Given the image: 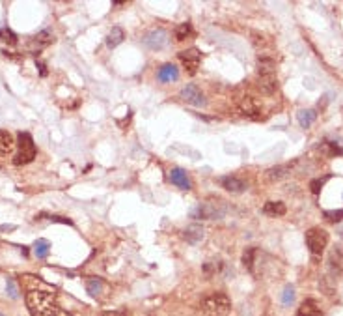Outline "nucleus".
Returning <instances> with one entry per match:
<instances>
[{"label": "nucleus", "instance_id": "obj_24", "mask_svg": "<svg viewBox=\"0 0 343 316\" xmlns=\"http://www.w3.org/2000/svg\"><path fill=\"white\" fill-rule=\"evenodd\" d=\"M103 288H105V283H103V279H88L86 281V290H88V294L92 296V298H97L101 292H103Z\"/></svg>", "mask_w": 343, "mask_h": 316}, {"label": "nucleus", "instance_id": "obj_25", "mask_svg": "<svg viewBox=\"0 0 343 316\" xmlns=\"http://www.w3.org/2000/svg\"><path fill=\"white\" fill-rule=\"evenodd\" d=\"M321 148H323V152H325V155H328V157L343 155V148L340 146L338 142H330V140H325V142L321 144Z\"/></svg>", "mask_w": 343, "mask_h": 316}, {"label": "nucleus", "instance_id": "obj_26", "mask_svg": "<svg viewBox=\"0 0 343 316\" xmlns=\"http://www.w3.org/2000/svg\"><path fill=\"white\" fill-rule=\"evenodd\" d=\"M258 255V249L256 247H248L246 251H244L243 255V264L244 268L250 271V273H254V256Z\"/></svg>", "mask_w": 343, "mask_h": 316}, {"label": "nucleus", "instance_id": "obj_34", "mask_svg": "<svg viewBox=\"0 0 343 316\" xmlns=\"http://www.w3.org/2000/svg\"><path fill=\"white\" fill-rule=\"evenodd\" d=\"M101 316H131V313L122 309V311H107V313H103Z\"/></svg>", "mask_w": 343, "mask_h": 316}, {"label": "nucleus", "instance_id": "obj_13", "mask_svg": "<svg viewBox=\"0 0 343 316\" xmlns=\"http://www.w3.org/2000/svg\"><path fill=\"white\" fill-rule=\"evenodd\" d=\"M204 234H206V230H204L202 224H189V226L183 230V239L187 243L196 245V243H200V241L204 239Z\"/></svg>", "mask_w": 343, "mask_h": 316}, {"label": "nucleus", "instance_id": "obj_16", "mask_svg": "<svg viewBox=\"0 0 343 316\" xmlns=\"http://www.w3.org/2000/svg\"><path fill=\"white\" fill-rule=\"evenodd\" d=\"M177 77H179V71L174 64H164L157 73L159 83H172V81H177Z\"/></svg>", "mask_w": 343, "mask_h": 316}, {"label": "nucleus", "instance_id": "obj_5", "mask_svg": "<svg viewBox=\"0 0 343 316\" xmlns=\"http://www.w3.org/2000/svg\"><path fill=\"white\" fill-rule=\"evenodd\" d=\"M306 245L313 256H321L328 245V232L321 226H313L306 232Z\"/></svg>", "mask_w": 343, "mask_h": 316}, {"label": "nucleus", "instance_id": "obj_12", "mask_svg": "<svg viewBox=\"0 0 343 316\" xmlns=\"http://www.w3.org/2000/svg\"><path fill=\"white\" fill-rule=\"evenodd\" d=\"M328 266H330V271L334 273L336 277L338 275H343V249L342 247H334L328 255Z\"/></svg>", "mask_w": 343, "mask_h": 316}, {"label": "nucleus", "instance_id": "obj_4", "mask_svg": "<svg viewBox=\"0 0 343 316\" xmlns=\"http://www.w3.org/2000/svg\"><path fill=\"white\" fill-rule=\"evenodd\" d=\"M192 219H207V221H218L226 215V204L222 201H211L198 204V208L191 211Z\"/></svg>", "mask_w": 343, "mask_h": 316}, {"label": "nucleus", "instance_id": "obj_15", "mask_svg": "<svg viewBox=\"0 0 343 316\" xmlns=\"http://www.w3.org/2000/svg\"><path fill=\"white\" fill-rule=\"evenodd\" d=\"M274 70H276L274 56H271V54H260L258 56V71H260V75L274 73Z\"/></svg>", "mask_w": 343, "mask_h": 316}, {"label": "nucleus", "instance_id": "obj_37", "mask_svg": "<svg viewBox=\"0 0 343 316\" xmlns=\"http://www.w3.org/2000/svg\"><path fill=\"white\" fill-rule=\"evenodd\" d=\"M0 316H4V313H2V311H0Z\"/></svg>", "mask_w": 343, "mask_h": 316}, {"label": "nucleus", "instance_id": "obj_30", "mask_svg": "<svg viewBox=\"0 0 343 316\" xmlns=\"http://www.w3.org/2000/svg\"><path fill=\"white\" fill-rule=\"evenodd\" d=\"M280 300H282V303L285 305V307H287V305H291V303L295 301V288H293L291 285L285 286V288H283L282 298H280Z\"/></svg>", "mask_w": 343, "mask_h": 316}, {"label": "nucleus", "instance_id": "obj_23", "mask_svg": "<svg viewBox=\"0 0 343 316\" xmlns=\"http://www.w3.org/2000/svg\"><path fill=\"white\" fill-rule=\"evenodd\" d=\"M265 174H267V180H271V182H278V180H283V178L289 174V167H287V165H278V167L269 169Z\"/></svg>", "mask_w": 343, "mask_h": 316}, {"label": "nucleus", "instance_id": "obj_29", "mask_svg": "<svg viewBox=\"0 0 343 316\" xmlns=\"http://www.w3.org/2000/svg\"><path fill=\"white\" fill-rule=\"evenodd\" d=\"M323 215H325L328 223H340L343 219V210H327Z\"/></svg>", "mask_w": 343, "mask_h": 316}, {"label": "nucleus", "instance_id": "obj_10", "mask_svg": "<svg viewBox=\"0 0 343 316\" xmlns=\"http://www.w3.org/2000/svg\"><path fill=\"white\" fill-rule=\"evenodd\" d=\"M239 110H241V114L246 116V118H254V120H260V107H258V103L254 101V98H250V96H246V98H243V100H239Z\"/></svg>", "mask_w": 343, "mask_h": 316}, {"label": "nucleus", "instance_id": "obj_6", "mask_svg": "<svg viewBox=\"0 0 343 316\" xmlns=\"http://www.w3.org/2000/svg\"><path fill=\"white\" fill-rule=\"evenodd\" d=\"M168 41H170L168 39V32L162 30V28H155V30L147 32L142 38V43L147 49H151V51H162L168 45Z\"/></svg>", "mask_w": 343, "mask_h": 316}, {"label": "nucleus", "instance_id": "obj_3", "mask_svg": "<svg viewBox=\"0 0 343 316\" xmlns=\"http://www.w3.org/2000/svg\"><path fill=\"white\" fill-rule=\"evenodd\" d=\"M17 140H19V144H17L19 150H17L15 157H13V165L15 167H23V165H28V163L36 159L38 150H36V144H34V139H32L30 133L21 131L17 135Z\"/></svg>", "mask_w": 343, "mask_h": 316}, {"label": "nucleus", "instance_id": "obj_1", "mask_svg": "<svg viewBox=\"0 0 343 316\" xmlns=\"http://www.w3.org/2000/svg\"><path fill=\"white\" fill-rule=\"evenodd\" d=\"M26 307L32 316H73L58 303L54 294L41 290H30L26 294Z\"/></svg>", "mask_w": 343, "mask_h": 316}, {"label": "nucleus", "instance_id": "obj_2", "mask_svg": "<svg viewBox=\"0 0 343 316\" xmlns=\"http://www.w3.org/2000/svg\"><path fill=\"white\" fill-rule=\"evenodd\" d=\"M202 311L206 313L207 316H224L229 313L231 309V300H229L226 294L222 292H214L206 296L202 303H200Z\"/></svg>", "mask_w": 343, "mask_h": 316}, {"label": "nucleus", "instance_id": "obj_38", "mask_svg": "<svg viewBox=\"0 0 343 316\" xmlns=\"http://www.w3.org/2000/svg\"><path fill=\"white\" fill-rule=\"evenodd\" d=\"M147 316H153V315H147Z\"/></svg>", "mask_w": 343, "mask_h": 316}, {"label": "nucleus", "instance_id": "obj_7", "mask_svg": "<svg viewBox=\"0 0 343 316\" xmlns=\"http://www.w3.org/2000/svg\"><path fill=\"white\" fill-rule=\"evenodd\" d=\"M179 98L187 103V105H192V107H206V96L202 94L196 85H187L185 88H181L179 92Z\"/></svg>", "mask_w": 343, "mask_h": 316}, {"label": "nucleus", "instance_id": "obj_14", "mask_svg": "<svg viewBox=\"0 0 343 316\" xmlns=\"http://www.w3.org/2000/svg\"><path fill=\"white\" fill-rule=\"evenodd\" d=\"M170 182L177 185L179 189H183V191H191V180H189V176H187V172L183 169H172Z\"/></svg>", "mask_w": 343, "mask_h": 316}, {"label": "nucleus", "instance_id": "obj_20", "mask_svg": "<svg viewBox=\"0 0 343 316\" xmlns=\"http://www.w3.org/2000/svg\"><path fill=\"white\" fill-rule=\"evenodd\" d=\"M285 211H287V210H285V204H283V202L271 201L263 206V213L269 217H282V215H285Z\"/></svg>", "mask_w": 343, "mask_h": 316}, {"label": "nucleus", "instance_id": "obj_18", "mask_svg": "<svg viewBox=\"0 0 343 316\" xmlns=\"http://www.w3.org/2000/svg\"><path fill=\"white\" fill-rule=\"evenodd\" d=\"M297 316H323V311L319 309V305L313 300L302 301V305L298 307Z\"/></svg>", "mask_w": 343, "mask_h": 316}, {"label": "nucleus", "instance_id": "obj_32", "mask_svg": "<svg viewBox=\"0 0 343 316\" xmlns=\"http://www.w3.org/2000/svg\"><path fill=\"white\" fill-rule=\"evenodd\" d=\"M328 178H330V174H327V176H323V178H315V180H312V182H310V189H312L313 195L319 193L321 187L325 185V182H327Z\"/></svg>", "mask_w": 343, "mask_h": 316}, {"label": "nucleus", "instance_id": "obj_9", "mask_svg": "<svg viewBox=\"0 0 343 316\" xmlns=\"http://www.w3.org/2000/svg\"><path fill=\"white\" fill-rule=\"evenodd\" d=\"M220 185L228 191V193H233V195H239L243 193V191H246L248 189V184L244 182V180H241V178L237 176H224L220 178Z\"/></svg>", "mask_w": 343, "mask_h": 316}, {"label": "nucleus", "instance_id": "obj_27", "mask_svg": "<svg viewBox=\"0 0 343 316\" xmlns=\"http://www.w3.org/2000/svg\"><path fill=\"white\" fill-rule=\"evenodd\" d=\"M49 249H51V243H49L47 239H38V241L34 243V253H36L38 258H47Z\"/></svg>", "mask_w": 343, "mask_h": 316}, {"label": "nucleus", "instance_id": "obj_28", "mask_svg": "<svg viewBox=\"0 0 343 316\" xmlns=\"http://www.w3.org/2000/svg\"><path fill=\"white\" fill-rule=\"evenodd\" d=\"M192 34V26L189 23H183V24H177L176 26V38L177 41H185Z\"/></svg>", "mask_w": 343, "mask_h": 316}, {"label": "nucleus", "instance_id": "obj_36", "mask_svg": "<svg viewBox=\"0 0 343 316\" xmlns=\"http://www.w3.org/2000/svg\"><path fill=\"white\" fill-rule=\"evenodd\" d=\"M0 230H15V226H13V224H2Z\"/></svg>", "mask_w": 343, "mask_h": 316}, {"label": "nucleus", "instance_id": "obj_31", "mask_svg": "<svg viewBox=\"0 0 343 316\" xmlns=\"http://www.w3.org/2000/svg\"><path fill=\"white\" fill-rule=\"evenodd\" d=\"M0 39L4 43H9V45H15L17 43V36L9 28H0Z\"/></svg>", "mask_w": 343, "mask_h": 316}, {"label": "nucleus", "instance_id": "obj_22", "mask_svg": "<svg viewBox=\"0 0 343 316\" xmlns=\"http://www.w3.org/2000/svg\"><path fill=\"white\" fill-rule=\"evenodd\" d=\"M123 39H125V32H123V28H120V26H114L112 30L108 32L107 45L110 47V49H114V47H118L120 43H122Z\"/></svg>", "mask_w": 343, "mask_h": 316}, {"label": "nucleus", "instance_id": "obj_21", "mask_svg": "<svg viewBox=\"0 0 343 316\" xmlns=\"http://www.w3.org/2000/svg\"><path fill=\"white\" fill-rule=\"evenodd\" d=\"M297 116H298V123H300V127H302V129H308V127H312V123L315 122L317 112H315L313 108H302Z\"/></svg>", "mask_w": 343, "mask_h": 316}, {"label": "nucleus", "instance_id": "obj_11", "mask_svg": "<svg viewBox=\"0 0 343 316\" xmlns=\"http://www.w3.org/2000/svg\"><path fill=\"white\" fill-rule=\"evenodd\" d=\"M278 88V79L274 73H269V75H260L258 77V90L265 96H273Z\"/></svg>", "mask_w": 343, "mask_h": 316}, {"label": "nucleus", "instance_id": "obj_19", "mask_svg": "<svg viewBox=\"0 0 343 316\" xmlns=\"http://www.w3.org/2000/svg\"><path fill=\"white\" fill-rule=\"evenodd\" d=\"M13 146H15V142H13V135H11L9 131L0 129V157L8 155L9 152L13 150Z\"/></svg>", "mask_w": 343, "mask_h": 316}, {"label": "nucleus", "instance_id": "obj_33", "mask_svg": "<svg viewBox=\"0 0 343 316\" xmlns=\"http://www.w3.org/2000/svg\"><path fill=\"white\" fill-rule=\"evenodd\" d=\"M6 290H8L9 298H13V300L19 298V290H17V285H15L13 279H8V283H6Z\"/></svg>", "mask_w": 343, "mask_h": 316}, {"label": "nucleus", "instance_id": "obj_17", "mask_svg": "<svg viewBox=\"0 0 343 316\" xmlns=\"http://www.w3.org/2000/svg\"><path fill=\"white\" fill-rule=\"evenodd\" d=\"M54 41V36L51 34V30H41L39 34H36L34 38L30 39V45L34 47V49H38V51H41L43 47L51 45Z\"/></svg>", "mask_w": 343, "mask_h": 316}, {"label": "nucleus", "instance_id": "obj_35", "mask_svg": "<svg viewBox=\"0 0 343 316\" xmlns=\"http://www.w3.org/2000/svg\"><path fill=\"white\" fill-rule=\"evenodd\" d=\"M51 221H54V223H64V224H73V221L71 219H68V217H60V215H51L49 217Z\"/></svg>", "mask_w": 343, "mask_h": 316}, {"label": "nucleus", "instance_id": "obj_8", "mask_svg": "<svg viewBox=\"0 0 343 316\" xmlns=\"http://www.w3.org/2000/svg\"><path fill=\"white\" fill-rule=\"evenodd\" d=\"M179 60H181V64H183V68L191 75H194L196 71H198L200 68V62H202V53H200L196 47H191V49H187V51H181L179 53Z\"/></svg>", "mask_w": 343, "mask_h": 316}]
</instances>
